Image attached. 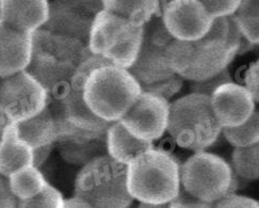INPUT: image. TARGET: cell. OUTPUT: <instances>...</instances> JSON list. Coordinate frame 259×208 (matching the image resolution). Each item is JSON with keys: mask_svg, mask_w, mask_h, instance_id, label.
<instances>
[{"mask_svg": "<svg viewBox=\"0 0 259 208\" xmlns=\"http://www.w3.org/2000/svg\"><path fill=\"white\" fill-rule=\"evenodd\" d=\"M91 54L89 46L78 39L38 29L32 33L31 58L26 72L48 93L62 91L71 84L78 66Z\"/></svg>", "mask_w": 259, "mask_h": 208, "instance_id": "obj_1", "label": "cell"}, {"mask_svg": "<svg viewBox=\"0 0 259 208\" xmlns=\"http://www.w3.org/2000/svg\"><path fill=\"white\" fill-rule=\"evenodd\" d=\"M127 188L139 203H170L181 191V165L172 155L153 147L127 165Z\"/></svg>", "mask_w": 259, "mask_h": 208, "instance_id": "obj_2", "label": "cell"}, {"mask_svg": "<svg viewBox=\"0 0 259 208\" xmlns=\"http://www.w3.org/2000/svg\"><path fill=\"white\" fill-rule=\"evenodd\" d=\"M141 93L140 84L128 69L114 65L93 71L82 90L88 107L109 123L121 121Z\"/></svg>", "mask_w": 259, "mask_h": 208, "instance_id": "obj_3", "label": "cell"}, {"mask_svg": "<svg viewBox=\"0 0 259 208\" xmlns=\"http://www.w3.org/2000/svg\"><path fill=\"white\" fill-rule=\"evenodd\" d=\"M166 132L186 150L204 152L222 134L212 111L210 97L190 93L170 104Z\"/></svg>", "mask_w": 259, "mask_h": 208, "instance_id": "obj_4", "label": "cell"}, {"mask_svg": "<svg viewBox=\"0 0 259 208\" xmlns=\"http://www.w3.org/2000/svg\"><path fill=\"white\" fill-rule=\"evenodd\" d=\"M74 197L92 208H127L134 199L127 188V165L108 155L82 167L75 180Z\"/></svg>", "mask_w": 259, "mask_h": 208, "instance_id": "obj_5", "label": "cell"}, {"mask_svg": "<svg viewBox=\"0 0 259 208\" xmlns=\"http://www.w3.org/2000/svg\"><path fill=\"white\" fill-rule=\"evenodd\" d=\"M144 27H137L127 19L102 10L92 24L89 37V49L114 66L129 69L143 43Z\"/></svg>", "mask_w": 259, "mask_h": 208, "instance_id": "obj_6", "label": "cell"}, {"mask_svg": "<svg viewBox=\"0 0 259 208\" xmlns=\"http://www.w3.org/2000/svg\"><path fill=\"white\" fill-rule=\"evenodd\" d=\"M165 55L174 74L191 82L220 74L237 56L227 48L226 43L207 36L191 42L174 39Z\"/></svg>", "mask_w": 259, "mask_h": 208, "instance_id": "obj_7", "label": "cell"}, {"mask_svg": "<svg viewBox=\"0 0 259 208\" xmlns=\"http://www.w3.org/2000/svg\"><path fill=\"white\" fill-rule=\"evenodd\" d=\"M181 185L196 199L217 203L234 193L235 174L232 167L220 156L197 152L181 165Z\"/></svg>", "mask_w": 259, "mask_h": 208, "instance_id": "obj_8", "label": "cell"}, {"mask_svg": "<svg viewBox=\"0 0 259 208\" xmlns=\"http://www.w3.org/2000/svg\"><path fill=\"white\" fill-rule=\"evenodd\" d=\"M82 90L72 86L62 90L59 105L53 110L59 127L58 140L61 138L93 140L107 136L111 123L92 112L83 100Z\"/></svg>", "mask_w": 259, "mask_h": 208, "instance_id": "obj_9", "label": "cell"}, {"mask_svg": "<svg viewBox=\"0 0 259 208\" xmlns=\"http://www.w3.org/2000/svg\"><path fill=\"white\" fill-rule=\"evenodd\" d=\"M48 92L26 71L4 78L0 87V112L10 123H19L42 112Z\"/></svg>", "mask_w": 259, "mask_h": 208, "instance_id": "obj_10", "label": "cell"}, {"mask_svg": "<svg viewBox=\"0 0 259 208\" xmlns=\"http://www.w3.org/2000/svg\"><path fill=\"white\" fill-rule=\"evenodd\" d=\"M49 15L41 28L78 39L89 46L94 18L104 9L103 2H48Z\"/></svg>", "mask_w": 259, "mask_h": 208, "instance_id": "obj_11", "label": "cell"}, {"mask_svg": "<svg viewBox=\"0 0 259 208\" xmlns=\"http://www.w3.org/2000/svg\"><path fill=\"white\" fill-rule=\"evenodd\" d=\"M168 111L170 104L164 98L142 92L121 122L139 140L153 143L166 132Z\"/></svg>", "mask_w": 259, "mask_h": 208, "instance_id": "obj_12", "label": "cell"}, {"mask_svg": "<svg viewBox=\"0 0 259 208\" xmlns=\"http://www.w3.org/2000/svg\"><path fill=\"white\" fill-rule=\"evenodd\" d=\"M162 21L176 41H197L211 27L213 18L198 0H173L162 7Z\"/></svg>", "mask_w": 259, "mask_h": 208, "instance_id": "obj_13", "label": "cell"}, {"mask_svg": "<svg viewBox=\"0 0 259 208\" xmlns=\"http://www.w3.org/2000/svg\"><path fill=\"white\" fill-rule=\"evenodd\" d=\"M210 103L222 130L245 123L256 111L255 101L246 88L233 81L219 87L210 96Z\"/></svg>", "mask_w": 259, "mask_h": 208, "instance_id": "obj_14", "label": "cell"}, {"mask_svg": "<svg viewBox=\"0 0 259 208\" xmlns=\"http://www.w3.org/2000/svg\"><path fill=\"white\" fill-rule=\"evenodd\" d=\"M31 49L32 33L18 31L0 21V78L26 71Z\"/></svg>", "mask_w": 259, "mask_h": 208, "instance_id": "obj_15", "label": "cell"}, {"mask_svg": "<svg viewBox=\"0 0 259 208\" xmlns=\"http://www.w3.org/2000/svg\"><path fill=\"white\" fill-rule=\"evenodd\" d=\"M49 3L46 0H2L0 21L18 31L33 33L47 22Z\"/></svg>", "mask_w": 259, "mask_h": 208, "instance_id": "obj_16", "label": "cell"}, {"mask_svg": "<svg viewBox=\"0 0 259 208\" xmlns=\"http://www.w3.org/2000/svg\"><path fill=\"white\" fill-rule=\"evenodd\" d=\"M166 48L155 45L143 37L137 60L128 69L140 86L153 85L174 75L166 60Z\"/></svg>", "mask_w": 259, "mask_h": 208, "instance_id": "obj_17", "label": "cell"}, {"mask_svg": "<svg viewBox=\"0 0 259 208\" xmlns=\"http://www.w3.org/2000/svg\"><path fill=\"white\" fill-rule=\"evenodd\" d=\"M32 163L33 150L19 138L16 125L9 123L0 138V173L9 178Z\"/></svg>", "mask_w": 259, "mask_h": 208, "instance_id": "obj_18", "label": "cell"}, {"mask_svg": "<svg viewBox=\"0 0 259 208\" xmlns=\"http://www.w3.org/2000/svg\"><path fill=\"white\" fill-rule=\"evenodd\" d=\"M15 125L19 138L32 150L44 145L55 144L59 138L57 118L53 109L48 106L35 116Z\"/></svg>", "mask_w": 259, "mask_h": 208, "instance_id": "obj_19", "label": "cell"}, {"mask_svg": "<svg viewBox=\"0 0 259 208\" xmlns=\"http://www.w3.org/2000/svg\"><path fill=\"white\" fill-rule=\"evenodd\" d=\"M108 156L128 165L137 156L153 148V143L139 140L129 133L121 121L111 123L106 136Z\"/></svg>", "mask_w": 259, "mask_h": 208, "instance_id": "obj_20", "label": "cell"}, {"mask_svg": "<svg viewBox=\"0 0 259 208\" xmlns=\"http://www.w3.org/2000/svg\"><path fill=\"white\" fill-rule=\"evenodd\" d=\"M58 152L65 161L84 167L98 157L108 155L106 137L93 140L61 138L56 142Z\"/></svg>", "mask_w": 259, "mask_h": 208, "instance_id": "obj_21", "label": "cell"}, {"mask_svg": "<svg viewBox=\"0 0 259 208\" xmlns=\"http://www.w3.org/2000/svg\"><path fill=\"white\" fill-rule=\"evenodd\" d=\"M104 10L121 16L137 27H144L160 13L159 2H133V0H105Z\"/></svg>", "mask_w": 259, "mask_h": 208, "instance_id": "obj_22", "label": "cell"}, {"mask_svg": "<svg viewBox=\"0 0 259 208\" xmlns=\"http://www.w3.org/2000/svg\"><path fill=\"white\" fill-rule=\"evenodd\" d=\"M8 180L13 194L19 201L31 199L41 193L48 185L42 172L33 165L13 173Z\"/></svg>", "mask_w": 259, "mask_h": 208, "instance_id": "obj_23", "label": "cell"}, {"mask_svg": "<svg viewBox=\"0 0 259 208\" xmlns=\"http://www.w3.org/2000/svg\"><path fill=\"white\" fill-rule=\"evenodd\" d=\"M232 170L236 176L244 181L259 180V143L234 148Z\"/></svg>", "mask_w": 259, "mask_h": 208, "instance_id": "obj_24", "label": "cell"}, {"mask_svg": "<svg viewBox=\"0 0 259 208\" xmlns=\"http://www.w3.org/2000/svg\"><path fill=\"white\" fill-rule=\"evenodd\" d=\"M233 17L246 41L259 45V0L241 2Z\"/></svg>", "mask_w": 259, "mask_h": 208, "instance_id": "obj_25", "label": "cell"}, {"mask_svg": "<svg viewBox=\"0 0 259 208\" xmlns=\"http://www.w3.org/2000/svg\"><path fill=\"white\" fill-rule=\"evenodd\" d=\"M222 134L235 148L259 143V112L256 110L245 123L237 127L223 128Z\"/></svg>", "mask_w": 259, "mask_h": 208, "instance_id": "obj_26", "label": "cell"}, {"mask_svg": "<svg viewBox=\"0 0 259 208\" xmlns=\"http://www.w3.org/2000/svg\"><path fill=\"white\" fill-rule=\"evenodd\" d=\"M64 201L61 192L48 184L41 193L31 199L18 201L17 208H64Z\"/></svg>", "mask_w": 259, "mask_h": 208, "instance_id": "obj_27", "label": "cell"}, {"mask_svg": "<svg viewBox=\"0 0 259 208\" xmlns=\"http://www.w3.org/2000/svg\"><path fill=\"white\" fill-rule=\"evenodd\" d=\"M110 65H113V64L109 60H107V59H105L101 56L91 54L87 59H84L80 65L78 66L77 71L74 74V77L72 78V81H71V84H69V86L79 88V89H83V86L87 81L88 77L90 76V74L99 67L110 66Z\"/></svg>", "mask_w": 259, "mask_h": 208, "instance_id": "obj_28", "label": "cell"}, {"mask_svg": "<svg viewBox=\"0 0 259 208\" xmlns=\"http://www.w3.org/2000/svg\"><path fill=\"white\" fill-rule=\"evenodd\" d=\"M183 84L184 79L174 74L170 78L165 79V80L148 86H141V89L142 92H147L157 96H160L164 98V100L168 101L172 96L179 92V90H181L183 87Z\"/></svg>", "mask_w": 259, "mask_h": 208, "instance_id": "obj_29", "label": "cell"}, {"mask_svg": "<svg viewBox=\"0 0 259 208\" xmlns=\"http://www.w3.org/2000/svg\"><path fill=\"white\" fill-rule=\"evenodd\" d=\"M201 3L212 18L234 16L241 4L240 0H202Z\"/></svg>", "mask_w": 259, "mask_h": 208, "instance_id": "obj_30", "label": "cell"}, {"mask_svg": "<svg viewBox=\"0 0 259 208\" xmlns=\"http://www.w3.org/2000/svg\"><path fill=\"white\" fill-rule=\"evenodd\" d=\"M227 82H232V77L230 72H228V69L226 68L220 74H218L209 79H206V80L191 82L190 88L192 90V93H198L210 97L219 87Z\"/></svg>", "mask_w": 259, "mask_h": 208, "instance_id": "obj_31", "label": "cell"}, {"mask_svg": "<svg viewBox=\"0 0 259 208\" xmlns=\"http://www.w3.org/2000/svg\"><path fill=\"white\" fill-rule=\"evenodd\" d=\"M215 208H259V202L245 195L230 193L217 202Z\"/></svg>", "mask_w": 259, "mask_h": 208, "instance_id": "obj_32", "label": "cell"}, {"mask_svg": "<svg viewBox=\"0 0 259 208\" xmlns=\"http://www.w3.org/2000/svg\"><path fill=\"white\" fill-rule=\"evenodd\" d=\"M215 204L198 200L184 189H181L175 199L168 203L170 208H215Z\"/></svg>", "mask_w": 259, "mask_h": 208, "instance_id": "obj_33", "label": "cell"}, {"mask_svg": "<svg viewBox=\"0 0 259 208\" xmlns=\"http://www.w3.org/2000/svg\"><path fill=\"white\" fill-rule=\"evenodd\" d=\"M244 85L255 103L259 104V59L250 64L244 73Z\"/></svg>", "mask_w": 259, "mask_h": 208, "instance_id": "obj_34", "label": "cell"}, {"mask_svg": "<svg viewBox=\"0 0 259 208\" xmlns=\"http://www.w3.org/2000/svg\"><path fill=\"white\" fill-rule=\"evenodd\" d=\"M230 28H231L230 17L213 18L211 27L205 36L224 42L227 45V38H228V34H230Z\"/></svg>", "mask_w": 259, "mask_h": 208, "instance_id": "obj_35", "label": "cell"}, {"mask_svg": "<svg viewBox=\"0 0 259 208\" xmlns=\"http://www.w3.org/2000/svg\"><path fill=\"white\" fill-rule=\"evenodd\" d=\"M18 201L10 188L8 178H0V208H17Z\"/></svg>", "mask_w": 259, "mask_h": 208, "instance_id": "obj_36", "label": "cell"}, {"mask_svg": "<svg viewBox=\"0 0 259 208\" xmlns=\"http://www.w3.org/2000/svg\"><path fill=\"white\" fill-rule=\"evenodd\" d=\"M55 144H48V145H44L41 147L34 148L33 150V163L32 165L35 168L41 167L46 160L47 158L51 155V153L54 150Z\"/></svg>", "mask_w": 259, "mask_h": 208, "instance_id": "obj_37", "label": "cell"}, {"mask_svg": "<svg viewBox=\"0 0 259 208\" xmlns=\"http://www.w3.org/2000/svg\"><path fill=\"white\" fill-rule=\"evenodd\" d=\"M64 208H92L90 205L81 202L80 200L72 197L64 201Z\"/></svg>", "mask_w": 259, "mask_h": 208, "instance_id": "obj_38", "label": "cell"}, {"mask_svg": "<svg viewBox=\"0 0 259 208\" xmlns=\"http://www.w3.org/2000/svg\"><path fill=\"white\" fill-rule=\"evenodd\" d=\"M138 208H170L168 203L166 204H146V203H139Z\"/></svg>", "mask_w": 259, "mask_h": 208, "instance_id": "obj_39", "label": "cell"}, {"mask_svg": "<svg viewBox=\"0 0 259 208\" xmlns=\"http://www.w3.org/2000/svg\"><path fill=\"white\" fill-rule=\"evenodd\" d=\"M127 208H138V205H135V204H133V205H131V206L127 207Z\"/></svg>", "mask_w": 259, "mask_h": 208, "instance_id": "obj_40", "label": "cell"}, {"mask_svg": "<svg viewBox=\"0 0 259 208\" xmlns=\"http://www.w3.org/2000/svg\"><path fill=\"white\" fill-rule=\"evenodd\" d=\"M2 81H3V78H0V87H2Z\"/></svg>", "mask_w": 259, "mask_h": 208, "instance_id": "obj_41", "label": "cell"}, {"mask_svg": "<svg viewBox=\"0 0 259 208\" xmlns=\"http://www.w3.org/2000/svg\"><path fill=\"white\" fill-rule=\"evenodd\" d=\"M0 178H6V177H4V176L2 175V173H0Z\"/></svg>", "mask_w": 259, "mask_h": 208, "instance_id": "obj_42", "label": "cell"}, {"mask_svg": "<svg viewBox=\"0 0 259 208\" xmlns=\"http://www.w3.org/2000/svg\"><path fill=\"white\" fill-rule=\"evenodd\" d=\"M257 111H258V112H259V109H258V110H257Z\"/></svg>", "mask_w": 259, "mask_h": 208, "instance_id": "obj_43", "label": "cell"}]
</instances>
